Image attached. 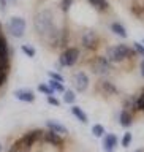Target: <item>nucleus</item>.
Here are the masks:
<instances>
[{
  "label": "nucleus",
  "instance_id": "nucleus-11",
  "mask_svg": "<svg viewBox=\"0 0 144 152\" xmlns=\"http://www.w3.org/2000/svg\"><path fill=\"white\" fill-rule=\"evenodd\" d=\"M14 97L22 103H33L35 102V94L29 89H18L14 90Z\"/></svg>",
  "mask_w": 144,
  "mask_h": 152
},
{
  "label": "nucleus",
  "instance_id": "nucleus-24",
  "mask_svg": "<svg viewBox=\"0 0 144 152\" xmlns=\"http://www.w3.org/2000/svg\"><path fill=\"white\" fill-rule=\"evenodd\" d=\"M21 51H22L27 57H30V59H32V57H35V54H37L35 49H33L30 45H22V46H21Z\"/></svg>",
  "mask_w": 144,
  "mask_h": 152
},
{
  "label": "nucleus",
  "instance_id": "nucleus-23",
  "mask_svg": "<svg viewBox=\"0 0 144 152\" xmlns=\"http://www.w3.org/2000/svg\"><path fill=\"white\" fill-rule=\"evenodd\" d=\"M136 111H144V87L141 89V94L136 97Z\"/></svg>",
  "mask_w": 144,
  "mask_h": 152
},
{
  "label": "nucleus",
  "instance_id": "nucleus-22",
  "mask_svg": "<svg viewBox=\"0 0 144 152\" xmlns=\"http://www.w3.org/2000/svg\"><path fill=\"white\" fill-rule=\"evenodd\" d=\"M132 141H133V135L130 132H125V133H124V136H122L121 144H122V147H125V149H127V147L132 144Z\"/></svg>",
  "mask_w": 144,
  "mask_h": 152
},
{
  "label": "nucleus",
  "instance_id": "nucleus-33",
  "mask_svg": "<svg viewBox=\"0 0 144 152\" xmlns=\"http://www.w3.org/2000/svg\"><path fill=\"white\" fill-rule=\"evenodd\" d=\"M3 151V147H2V142H0V152H2Z\"/></svg>",
  "mask_w": 144,
  "mask_h": 152
},
{
  "label": "nucleus",
  "instance_id": "nucleus-27",
  "mask_svg": "<svg viewBox=\"0 0 144 152\" xmlns=\"http://www.w3.org/2000/svg\"><path fill=\"white\" fill-rule=\"evenodd\" d=\"M48 75H49L51 79L59 81V83H64V76H62L60 73H57V71H48Z\"/></svg>",
  "mask_w": 144,
  "mask_h": 152
},
{
  "label": "nucleus",
  "instance_id": "nucleus-34",
  "mask_svg": "<svg viewBox=\"0 0 144 152\" xmlns=\"http://www.w3.org/2000/svg\"><path fill=\"white\" fill-rule=\"evenodd\" d=\"M143 45H144V40H143Z\"/></svg>",
  "mask_w": 144,
  "mask_h": 152
},
{
  "label": "nucleus",
  "instance_id": "nucleus-29",
  "mask_svg": "<svg viewBox=\"0 0 144 152\" xmlns=\"http://www.w3.org/2000/svg\"><path fill=\"white\" fill-rule=\"evenodd\" d=\"M8 10V0H0V11H7Z\"/></svg>",
  "mask_w": 144,
  "mask_h": 152
},
{
  "label": "nucleus",
  "instance_id": "nucleus-5",
  "mask_svg": "<svg viewBox=\"0 0 144 152\" xmlns=\"http://www.w3.org/2000/svg\"><path fill=\"white\" fill-rule=\"evenodd\" d=\"M7 28H8V33L13 38H22L26 35V30H27V22L21 16H11L8 19Z\"/></svg>",
  "mask_w": 144,
  "mask_h": 152
},
{
  "label": "nucleus",
  "instance_id": "nucleus-1",
  "mask_svg": "<svg viewBox=\"0 0 144 152\" xmlns=\"http://www.w3.org/2000/svg\"><path fill=\"white\" fill-rule=\"evenodd\" d=\"M33 28H35V33L38 35V38L41 41H45L52 49L57 41V37H59V30H60V27L56 22L54 13L48 8L40 10L35 14V18H33Z\"/></svg>",
  "mask_w": 144,
  "mask_h": 152
},
{
  "label": "nucleus",
  "instance_id": "nucleus-8",
  "mask_svg": "<svg viewBox=\"0 0 144 152\" xmlns=\"http://www.w3.org/2000/svg\"><path fill=\"white\" fill-rule=\"evenodd\" d=\"M98 92L103 95V97H114V95H117L119 94V89H117V86L113 83V81H109L108 78H102L100 79V83H98Z\"/></svg>",
  "mask_w": 144,
  "mask_h": 152
},
{
  "label": "nucleus",
  "instance_id": "nucleus-19",
  "mask_svg": "<svg viewBox=\"0 0 144 152\" xmlns=\"http://www.w3.org/2000/svg\"><path fill=\"white\" fill-rule=\"evenodd\" d=\"M38 92H40V94H45L46 97H49V95H54V90H52V87H51L49 84H45V83L38 84Z\"/></svg>",
  "mask_w": 144,
  "mask_h": 152
},
{
  "label": "nucleus",
  "instance_id": "nucleus-6",
  "mask_svg": "<svg viewBox=\"0 0 144 152\" xmlns=\"http://www.w3.org/2000/svg\"><path fill=\"white\" fill-rule=\"evenodd\" d=\"M79 43L86 51H95L100 45V37L94 28H84V30L81 32Z\"/></svg>",
  "mask_w": 144,
  "mask_h": 152
},
{
  "label": "nucleus",
  "instance_id": "nucleus-30",
  "mask_svg": "<svg viewBox=\"0 0 144 152\" xmlns=\"http://www.w3.org/2000/svg\"><path fill=\"white\" fill-rule=\"evenodd\" d=\"M140 73H141V76L144 78V59L140 62Z\"/></svg>",
  "mask_w": 144,
  "mask_h": 152
},
{
  "label": "nucleus",
  "instance_id": "nucleus-18",
  "mask_svg": "<svg viewBox=\"0 0 144 152\" xmlns=\"http://www.w3.org/2000/svg\"><path fill=\"white\" fill-rule=\"evenodd\" d=\"M8 76H10V68H7V66H0V89L7 84Z\"/></svg>",
  "mask_w": 144,
  "mask_h": 152
},
{
  "label": "nucleus",
  "instance_id": "nucleus-10",
  "mask_svg": "<svg viewBox=\"0 0 144 152\" xmlns=\"http://www.w3.org/2000/svg\"><path fill=\"white\" fill-rule=\"evenodd\" d=\"M119 144V138L114 133H105L103 136V149L105 152H114Z\"/></svg>",
  "mask_w": 144,
  "mask_h": 152
},
{
  "label": "nucleus",
  "instance_id": "nucleus-3",
  "mask_svg": "<svg viewBox=\"0 0 144 152\" xmlns=\"http://www.w3.org/2000/svg\"><path fill=\"white\" fill-rule=\"evenodd\" d=\"M114 65L109 62L105 56H95L92 60H90V71L98 76L100 79L102 78H108L109 75L113 73Z\"/></svg>",
  "mask_w": 144,
  "mask_h": 152
},
{
  "label": "nucleus",
  "instance_id": "nucleus-32",
  "mask_svg": "<svg viewBox=\"0 0 144 152\" xmlns=\"http://www.w3.org/2000/svg\"><path fill=\"white\" fill-rule=\"evenodd\" d=\"M135 152H144V149H143V147H140V149H136Z\"/></svg>",
  "mask_w": 144,
  "mask_h": 152
},
{
  "label": "nucleus",
  "instance_id": "nucleus-20",
  "mask_svg": "<svg viewBox=\"0 0 144 152\" xmlns=\"http://www.w3.org/2000/svg\"><path fill=\"white\" fill-rule=\"evenodd\" d=\"M92 135L97 138H103L105 136V127L102 124H94L92 125Z\"/></svg>",
  "mask_w": 144,
  "mask_h": 152
},
{
  "label": "nucleus",
  "instance_id": "nucleus-15",
  "mask_svg": "<svg viewBox=\"0 0 144 152\" xmlns=\"http://www.w3.org/2000/svg\"><path fill=\"white\" fill-rule=\"evenodd\" d=\"M87 3L92 8H95L98 13H106L109 10V2L108 0H87Z\"/></svg>",
  "mask_w": 144,
  "mask_h": 152
},
{
  "label": "nucleus",
  "instance_id": "nucleus-2",
  "mask_svg": "<svg viewBox=\"0 0 144 152\" xmlns=\"http://www.w3.org/2000/svg\"><path fill=\"white\" fill-rule=\"evenodd\" d=\"M136 56H138L136 51L133 49L132 46L124 45V43H119V45H114V46H108L106 51H105V57H106L113 65L133 60Z\"/></svg>",
  "mask_w": 144,
  "mask_h": 152
},
{
  "label": "nucleus",
  "instance_id": "nucleus-16",
  "mask_svg": "<svg viewBox=\"0 0 144 152\" xmlns=\"http://www.w3.org/2000/svg\"><path fill=\"white\" fill-rule=\"evenodd\" d=\"M71 114H73V116L78 119L81 124H89V117H87V114L84 113L83 108H79V106H71Z\"/></svg>",
  "mask_w": 144,
  "mask_h": 152
},
{
  "label": "nucleus",
  "instance_id": "nucleus-25",
  "mask_svg": "<svg viewBox=\"0 0 144 152\" xmlns=\"http://www.w3.org/2000/svg\"><path fill=\"white\" fill-rule=\"evenodd\" d=\"M73 3H75V0H60V8H62V11L64 13H68L71 7H73Z\"/></svg>",
  "mask_w": 144,
  "mask_h": 152
},
{
  "label": "nucleus",
  "instance_id": "nucleus-9",
  "mask_svg": "<svg viewBox=\"0 0 144 152\" xmlns=\"http://www.w3.org/2000/svg\"><path fill=\"white\" fill-rule=\"evenodd\" d=\"M43 142H46V144H51V146H54V147H60V146L65 142V140H64V138H62L60 135L54 133V132L45 130V133H43Z\"/></svg>",
  "mask_w": 144,
  "mask_h": 152
},
{
  "label": "nucleus",
  "instance_id": "nucleus-7",
  "mask_svg": "<svg viewBox=\"0 0 144 152\" xmlns=\"http://www.w3.org/2000/svg\"><path fill=\"white\" fill-rule=\"evenodd\" d=\"M73 84L78 92H86L90 86V78L84 70H78L73 73Z\"/></svg>",
  "mask_w": 144,
  "mask_h": 152
},
{
  "label": "nucleus",
  "instance_id": "nucleus-12",
  "mask_svg": "<svg viewBox=\"0 0 144 152\" xmlns=\"http://www.w3.org/2000/svg\"><path fill=\"white\" fill-rule=\"evenodd\" d=\"M46 127L48 130L57 133V135L60 136H68V128H67L62 122H57V121H48L46 122Z\"/></svg>",
  "mask_w": 144,
  "mask_h": 152
},
{
  "label": "nucleus",
  "instance_id": "nucleus-14",
  "mask_svg": "<svg viewBox=\"0 0 144 152\" xmlns=\"http://www.w3.org/2000/svg\"><path fill=\"white\" fill-rule=\"evenodd\" d=\"M109 28H111V32L114 33V35H117L119 38H127L128 37V32H127V28L124 27V24L122 22H111L109 24Z\"/></svg>",
  "mask_w": 144,
  "mask_h": 152
},
{
  "label": "nucleus",
  "instance_id": "nucleus-31",
  "mask_svg": "<svg viewBox=\"0 0 144 152\" xmlns=\"http://www.w3.org/2000/svg\"><path fill=\"white\" fill-rule=\"evenodd\" d=\"M8 5H18V0H8Z\"/></svg>",
  "mask_w": 144,
  "mask_h": 152
},
{
  "label": "nucleus",
  "instance_id": "nucleus-26",
  "mask_svg": "<svg viewBox=\"0 0 144 152\" xmlns=\"http://www.w3.org/2000/svg\"><path fill=\"white\" fill-rule=\"evenodd\" d=\"M133 49L136 51V54H138V56H141L143 59H144V45H143V43L135 41V43H133Z\"/></svg>",
  "mask_w": 144,
  "mask_h": 152
},
{
  "label": "nucleus",
  "instance_id": "nucleus-21",
  "mask_svg": "<svg viewBox=\"0 0 144 152\" xmlns=\"http://www.w3.org/2000/svg\"><path fill=\"white\" fill-rule=\"evenodd\" d=\"M48 84H49L51 87H52V90H54V92H62V94H64L65 90H67V89H65V86H64V83H59V81L51 79Z\"/></svg>",
  "mask_w": 144,
  "mask_h": 152
},
{
  "label": "nucleus",
  "instance_id": "nucleus-13",
  "mask_svg": "<svg viewBox=\"0 0 144 152\" xmlns=\"http://www.w3.org/2000/svg\"><path fill=\"white\" fill-rule=\"evenodd\" d=\"M119 124H121L124 128L132 127V124H133V113L127 111V109H122L121 114H119Z\"/></svg>",
  "mask_w": 144,
  "mask_h": 152
},
{
  "label": "nucleus",
  "instance_id": "nucleus-17",
  "mask_svg": "<svg viewBox=\"0 0 144 152\" xmlns=\"http://www.w3.org/2000/svg\"><path fill=\"white\" fill-rule=\"evenodd\" d=\"M64 102L68 103V104H73L76 102V92H75V90H71V89L65 90V92H64Z\"/></svg>",
  "mask_w": 144,
  "mask_h": 152
},
{
  "label": "nucleus",
  "instance_id": "nucleus-4",
  "mask_svg": "<svg viewBox=\"0 0 144 152\" xmlns=\"http://www.w3.org/2000/svg\"><path fill=\"white\" fill-rule=\"evenodd\" d=\"M79 57H81V49H79V48L67 46L65 49L60 52L57 65L62 66V68H71V66H75L79 62Z\"/></svg>",
  "mask_w": 144,
  "mask_h": 152
},
{
  "label": "nucleus",
  "instance_id": "nucleus-28",
  "mask_svg": "<svg viewBox=\"0 0 144 152\" xmlns=\"http://www.w3.org/2000/svg\"><path fill=\"white\" fill-rule=\"evenodd\" d=\"M48 103H49L51 106H60V102L54 97V95H49V97H48Z\"/></svg>",
  "mask_w": 144,
  "mask_h": 152
}]
</instances>
